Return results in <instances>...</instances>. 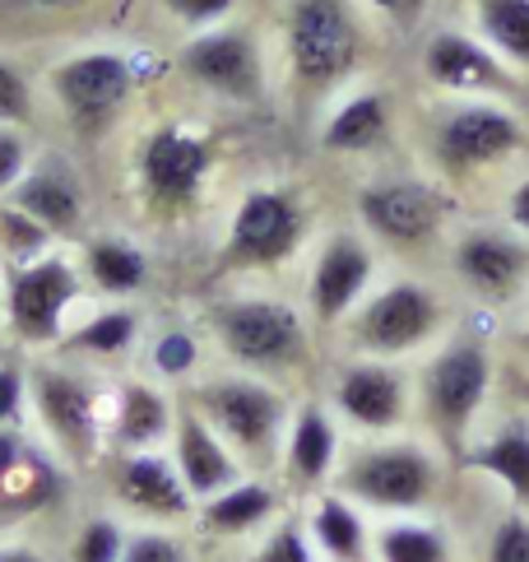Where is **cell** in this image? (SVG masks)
Returning <instances> with one entry per match:
<instances>
[{
	"mask_svg": "<svg viewBox=\"0 0 529 562\" xmlns=\"http://www.w3.org/2000/svg\"><path fill=\"white\" fill-rule=\"evenodd\" d=\"M502 321L464 312L423 358H414L418 432L460 460L470 437L502 400Z\"/></svg>",
	"mask_w": 529,
	"mask_h": 562,
	"instance_id": "obj_1",
	"label": "cell"
},
{
	"mask_svg": "<svg viewBox=\"0 0 529 562\" xmlns=\"http://www.w3.org/2000/svg\"><path fill=\"white\" fill-rule=\"evenodd\" d=\"M200 330L210 339L214 363L251 372L297 391L316 372L320 330L312 326L302 297L274 284H228L200 307Z\"/></svg>",
	"mask_w": 529,
	"mask_h": 562,
	"instance_id": "obj_2",
	"label": "cell"
},
{
	"mask_svg": "<svg viewBox=\"0 0 529 562\" xmlns=\"http://www.w3.org/2000/svg\"><path fill=\"white\" fill-rule=\"evenodd\" d=\"M312 195L293 182H251L241 187L233 210L223 214L214 237V279L218 284H274L293 266H307L316 243Z\"/></svg>",
	"mask_w": 529,
	"mask_h": 562,
	"instance_id": "obj_3",
	"label": "cell"
},
{
	"mask_svg": "<svg viewBox=\"0 0 529 562\" xmlns=\"http://www.w3.org/2000/svg\"><path fill=\"white\" fill-rule=\"evenodd\" d=\"M460 316V297L446 279H432L427 270H385L376 289L335 330V339L339 353L414 363Z\"/></svg>",
	"mask_w": 529,
	"mask_h": 562,
	"instance_id": "obj_4",
	"label": "cell"
},
{
	"mask_svg": "<svg viewBox=\"0 0 529 562\" xmlns=\"http://www.w3.org/2000/svg\"><path fill=\"white\" fill-rule=\"evenodd\" d=\"M451 470H455V460L418 428L395 432V437H349L330 488L353 497L376 520L423 516L441 507Z\"/></svg>",
	"mask_w": 529,
	"mask_h": 562,
	"instance_id": "obj_5",
	"label": "cell"
},
{
	"mask_svg": "<svg viewBox=\"0 0 529 562\" xmlns=\"http://www.w3.org/2000/svg\"><path fill=\"white\" fill-rule=\"evenodd\" d=\"M529 154V122L502 98H441L423 126V172L455 195L487 177L520 172Z\"/></svg>",
	"mask_w": 529,
	"mask_h": 562,
	"instance_id": "obj_6",
	"label": "cell"
},
{
	"mask_svg": "<svg viewBox=\"0 0 529 562\" xmlns=\"http://www.w3.org/2000/svg\"><path fill=\"white\" fill-rule=\"evenodd\" d=\"M460 200L432 172H372L353 191V224L385 256V266H441L446 237L460 224Z\"/></svg>",
	"mask_w": 529,
	"mask_h": 562,
	"instance_id": "obj_7",
	"label": "cell"
},
{
	"mask_svg": "<svg viewBox=\"0 0 529 562\" xmlns=\"http://www.w3.org/2000/svg\"><path fill=\"white\" fill-rule=\"evenodd\" d=\"M112 376L60 353H29V428L70 474H93L108 456Z\"/></svg>",
	"mask_w": 529,
	"mask_h": 562,
	"instance_id": "obj_8",
	"label": "cell"
},
{
	"mask_svg": "<svg viewBox=\"0 0 529 562\" xmlns=\"http://www.w3.org/2000/svg\"><path fill=\"white\" fill-rule=\"evenodd\" d=\"M368 29L358 0H283L279 61L302 108H325L358 79Z\"/></svg>",
	"mask_w": 529,
	"mask_h": 562,
	"instance_id": "obj_9",
	"label": "cell"
},
{
	"mask_svg": "<svg viewBox=\"0 0 529 562\" xmlns=\"http://www.w3.org/2000/svg\"><path fill=\"white\" fill-rule=\"evenodd\" d=\"M218 172V139L187 122L168 116L139 131L131 149V191L135 210L149 228H177L205 210Z\"/></svg>",
	"mask_w": 529,
	"mask_h": 562,
	"instance_id": "obj_10",
	"label": "cell"
},
{
	"mask_svg": "<svg viewBox=\"0 0 529 562\" xmlns=\"http://www.w3.org/2000/svg\"><path fill=\"white\" fill-rule=\"evenodd\" d=\"M181 400H191L205 414V424L228 441L247 474H279V456H283V437H289V418L297 409V391L214 363L191 386H181Z\"/></svg>",
	"mask_w": 529,
	"mask_h": 562,
	"instance_id": "obj_11",
	"label": "cell"
},
{
	"mask_svg": "<svg viewBox=\"0 0 529 562\" xmlns=\"http://www.w3.org/2000/svg\"><path fill=\"white\" fill-rule=\"evenodd\" d=\"M441 279L460 297V307L506 321L529 293V237L506 218H460L446 237Z\"/></svg>",
	"mask_w": 529,
	"mask_h": 562,
	"instance_id": "obj_12",
	"label": "cell"
},
{
	"mask_svg": "<svg viewBox=\"0 0 529 562\" xmlns=\"http://www.w3.org/2000/svg\"><path fill=\"white\" fill-rule=\"evenodd\" d=\"M93 303L75 247H56L0 274V339L19 353H52Z\"/></svg>",
	"mask_w": 529,
	"mask_h": 562,
	"instance_id": "obj_13",
	"label": "cell"
},
{
	"mask_svg": "<svg viewBox=\"0 0 529 562\" xmlns=\"http://www.w3.org/2000/svg\"><path fill=\"white\" fill-rule=\"evenodd\" d=\"M139 66L126 47H75L47 70V98L75 139L98 145L131 112Z\"/></svg>",
	"mask_w": 529,
	"mask_h": 562,
	"instance_id": "obj_14",
	"label": "cell"
},
{
	"mask_svg": "<svg viewBox=\"0 0 529 562\" xmlns=\"http://www.w3.org/2000/svg\"><path fill=\"white\" fill-rule=\"evenodd\" d=\"M316 395L330 405V414L349 437H395L418 428L414 363L339 353Z\"/></svg>",
	"mask_w": 529,
	"mask_h": 562,
	"instance_id": "obj_15",
	"label": "cell"
},
{
	"mask_svg": "<svg viewBox=\"0 0 529 562\" xmlns=\"http://www.w3.org/2000/svg\"><path fill=\"white\" fill-rule=\"evenodd\" d=\"M385 274V256L368 243L353 218L335 228H320L316 243L307 251V266H302V307H307L312 326L320 335H335L349 312L376 289V279Z\"/></svg>",
	"mask_w": 529,
	"mask_h": 562,
	"instance_id": "obj_16",
	"label": "cell"
},
{
	"mask_svg": "<svg viewBox=\"0 0 529 562\" xmlns=\"http://www.w3.org/2000/svg\"><path fill=\"white\" fill-rule=\"evenodd\" d=\"M181 79L223 108H256L270 93V56L251 24L228 19L205 33H191L177 52Z\"/></svg>",
	"mask_w": 529,
	"mask_h": 562,
	"instance_id": "obj_17",
	"label": "cell"
},
{
	"mask_svg": "<svg viewBox=\"0 0 529 562\" xmlns=\"http://www.w3.org/2000/svg\"><path fill=\"white\" fill-rule=\"evenodd\" d=\"M93 479L108 493V507L131 526H187L195 520V497L181 479L168 447L158 451H108Z\"/></svg>",
	"mask_w": 529,
	"mask_h": 562,
	"instance_id": "obj_18",
	"label": "cell"
},
{
	"mask_svg": "<svg viewBox=\"0 0 529 562\" xmlns=\"http://www.w3.org/2000/svg\"><path fill=\"white\" fill-rule=\"evenodd\" d=\"M418 75L437 98H502L516 103L520 79L474 29H437L418 47Z\"/></svg>",
	"mask_w": 529,
	"mask_h": 562,
	"instance_id": "obj_19",
	"label": "cell"
},
{
	"mask_svg": "<svg viewBox=\"0 0 529 562\" xmlns=\"http://www.w3.org/2000/svg\"><path fill=\"white\" fill-rule=\"evenodd\" d=\"M455 470L474 474L479 484L493 488L506 507L529 512V409L516 400H497L493 414L479 424L470 447L455 460Z\"/></svg>",
	"mask_w": 529,
	"mask_h": 562,
	"instance_id": "obj_20",
	"label": "cell"
},
{
	"mask_svg": "<svg viewBox=\"0 0 529 562\" xmlns=\"http://www.w3.org/2000/svg\"><path fill=\"white\" fill-rule=\"evenodd\" d=\"M70 470L43 447L33 428H0V526L14 530L60 502Z\"/></svg>",
	"mask_w": 529,
	"mask_h": 562,
	"instance_id": "obj_21",
	"label": "cell"
},
{
	"mask_svg": "<svg viewBox=\"0 0 529 562\" xmlns=\"http://www.w3.org/2000/svg\"><path fill=\"white\" fill-rule=\"evenodd\" d=\"M344 441L349 432L339 428V418L330 414L320 395H297V409L289 418V437H283V456H279V484L289 497L307 502L312 493L330 488V479L339 470Z\"/></svg>",
	"mask_w": 529,
	"mask_h": 562,
	"instance_id": "obj_22",
	"label": "cell"
},
{
	"mask_svg": "<svg viewBox=\"0 0 529 562\" xmlns=\"http://www.w3.org/2000/svg\"><path fill=\"white\" fill-rule=\"evenodd\" d=\"M289 493L274 474H241L228 488H218L214 497L195 502V520L191 535L205 544H228V549H247L251 539H260L274 520L289 512Z\"/></svg>",
	"mask_w": 529,
	"mask_h": 562,
	"instance_id": "obj_23",
	"label": "cell"
},
{
	"mask_svg": "<svg viewBox=\"0 0 529 562\" xmlns=\"http://www.w3.org/2000/svg\"><path fill=\"white\" fill-rule=\"evenodd\" d=\"M5 200H14L19 210H29L37 224H43L60 247H75L79 237L89 233V187L79 164L60 154H37L33 168L24 172Z\"/></svg>",
	"mask_w": 529,
	"mask_h": 562,
	"instance_id": "obj_24",
	"label": "cell"
},
{
	"mask_svg": "<svg viewBox=\"0 0 529 562\" xmlns=\"http://www.w3.org/2000/svg\"><path fill=\"white\" fill-rule=\"evenodd\" d=\"M181 395L145 372H116L108 400V451H158L172 441Z\"/></svg>",
	"mask_w": 529,
	"mask_h": 562,
	"instance_id": "obj_25",
	"label": "cell"
},
{
	"mask_svg": "<svg viewBox=\"0 0 529 562\" xmlns=\"http://www.w3.org/2000/svg\"><path fill=\"white\" fill-rule=\"evenodd\" d=\"M395 135V98L381 85H349L320 108L316 145L330 158H372Z\"/></svg>",
	"mask_w": 529,
	"mask_h": 562,
	"instance_id": "obj_26",
	"label": "cell"
},
{
	"mask_svg": "<svg viewBox=\"0 0 529 562\" xmlns=\"http://www.w3.org/2000/svg\"><path fill=\"white\" fill-rule=\"evenodd\" d=\"M145 335H149V321L135 303H98L93 297L52 353L98 372H116V368L126 372L139 358V349H145Z\"/></svg>",
	"mask_w": 529,
	"mask_h": 562,
	"instance_id": "obj_27",
	"label": "cell"
},
{
	"mask_svg": "<svg viewBox=\"0 0 529 562\" xmlns=\"http://www.w3.org/2000/svg\"><path fill=\"white\" fill-rule=\"evenodd\" d=\"M75 260L98 303H135L154 284L149 247L121 228H89L75 243Z\"/></svg>",
	"mask_w": 529,
	"mask_h": 562,
	"instance_id": "obj_28",
	"label": "cell"
},
{
	"mask_svg": "<svg viewBox=\"0 0 529 562\" xmlns=\"http://www.w3.org/2000/svg\"><path fill=\"white\" fill-rule=\"evenodd\" d=\"M168 451H172L177 470H181V479H187V488H191L195 502L214 497L218 488H228L233 479L247 474V470H241V460L233 456V447L205 424V414H200L191 400H181V405H177V428H172Z\"/></svg>",
	"mask_w": 529,
	"mask_h": 562,
	"instance_id": "obj_29",
	"label": "cell"
},
{
	"mask_svg": "<svg viewBox=\"0 0 529 562\" xmlns=\"http://www.w3.org/2000/svg\"><path fill=\"white\" fill-rule=\"evenodd\" d=\"M302 526L312 535L320 562H376V516L353 497L320 488L302 502Z\"/></svg>",
	"mask_w": 529,
	"mask_h": 562,
	"instance_id": "obj_30",
	"label": "cell"
},
{
	"mask_svg": "<svg viewBox=\"0 0 529 562\" xmlns=\"http://www.w3.org/2000/svg\"><path fill=\"white\" fill-rule=\"evenodd\" d=\"M135 363H139L135 372L181 391L205 368H214V353H210V339L200 330V321H168V326H154L145 335V349H139Z\"/></svg>",
	"mask_w": 529,
	"mask_h": 562,
	"instance_id": "obj_31",
	"label": "cell"
},
{
	"mask_svg": "<svg viewBox=\"0 0 529 562\" xmlns=\"http://www.w3.org/2000/svg\"><path fill=\"white\" fill-rule=\"evenodd\" d=\"M376 562H464V549L437 512L385 516L376 520Z\"/></svg>",
	"mask_w": 529,
	"mask_h": 562,
	"instance_id": "obj_32",
	"label": "cell"
},
{
	"mask_svg": "<svg viewBox=\"0 0 529 562\" xmlns=\"http://www.w3.org/2000/svg\"><path fill=\"white\" fill-rule=\"evenodd\" d=\"M470 29L516 75H529V0H470Z\"/></svg>",
	"mask_w": 529,
	"mask_h": 562,
	"instance_id": "obj_33",
	"label": "cell"
},
{
	"mask_svg": "<svg viewBox=\"0 0 529 562\" xmlns=\"http://www.w3.org/2000/svg\"><path fill=\"white\" fill-rule=\"evenodd\" d=\"M126 539H131V520L121 512H112V507H98V512L75 520L60 558L66 562H121Z\"/></svg>",
	"mask_w": 529,
	"mask_h": 562,
	"instance_id": "obj_34",
	"label": "cell"
},
{
	"mask_svg": "<svg viewBox=\"0 0 529 562\" xmlns=\"http://www.w3.org/2000/svg\"><path fill=\"white\" fill-rule=\"evenodd\" d=\"M60 243L37 224L29 210H19L14 200H0V274L5 270H19L29 266V260L56 251Z\"/></svg>",
	"mask_w": 529,
	"mask_h": 562,
	"instance_id": "obj_35",
	"label": "cell"
},
{
	"mask_svg": "<svg viewBox=\"0 0 529 562\" xmlns=\"http://www.w3.org/2000/svg\"><path fill=\"white\" fill-rule=\"evenodd\" d=\"M241 562H320V553L312 549L302 512H283L270 530L241 549Z\"/></svg>",
	"mask_w": 529,
	"mask_h": 562,
	"instance_id": "obj_36",
	"label": "cell"
},
{
	"mask_svg": "<svg viewBox=\"0 0 529 562\" xmlns=\"http://www.w3.org/2000/svg\"><path fill=\"white\" fill-rule=\"evenodd\" d=\"M121 562H200V549L187 526H131Z\"/></svg>",
	"mask_w": 529,
	"mask_h": 562,
	"instance_id": "obj_37",
	"label": "cell"
},
{
	"mask_svg": "<svg viewBox=\"0 0 529 562\" xmlns=\"http://www.w3.org/2000/svg\"><path fill=\"white\" fill-rule=\"evenodd\" d=\"M479 562H529V512L525 507H502L483 526V549Z\"/></svg>",
	"mask_w": 529,
	"mask_h": 562,
	"instance_id": "obj_38",
	"label": "cell"
},
{
	"mask_svg": "<svg viewBox=\"0 0 529 562\" xmlns=\"http://www.w3.org/2000/svg\"><path fill=\"white\" fill-rule=\"evenodd\" d=\"M0 126H37V85L14 56H0Z\"/></svg>",
	"mask_w": 529,
	"mask_h": 562,
	"instance_id": "obj_39",
	"label": "cell"
},
{
	"mask_svg": "<svg viewBox=\"0 0 529 562\" xmlns=\"http://www.w3.org/2000/svg\"><path fill=\"white\" fill-rule=\"evenodd\" d=\"M0 428H29V353L0 358Z\"/></svg>",
	"mask_w": 529,
	"mask_h": 562,
	"instance_id": "obj_40",
	"label": "cell"
},
{
	"mask_svg": "<svg viewBox=\"0 0 529 562\" xmlns=\"http://www.w3.org/2000/svg\"><path fill=\"white\" fill-rule=\"evenodd\" d=\"M158 10L191 37V33H205L214 24H228V19H237L241 0H158Z\"/></svg>",
	"mask_w": 529,
	"mask_h": 562,
	"instance_id": "obj_41",
	"label": "cell"
},
{
	"mask_svg": "<svg viewBox=\"0 0 529 562\" xmlns=\"http://www.w3.org/2000/svg\"><path fill=\"white\" fill-rule=\"evenodd\" d=\"M358 5L372 24H381L385 33H399V37L418 33L427 24V14H432V0H358Z\"/></svg>",
	"mask_w": 529,
	"mask_h": 562,
	"instance_id": "obj_42",
	"label": "cell"
},
{
	"mask_svg": "<svg viewBox=\"0 0 529 562\" xmlns=\"http://www.w3.org/2000/svg\"><path fill=\"white\" fill-rule=\"evenodd\" d=\"M33 139L29 131L19 126H0V200H5L19 182H24V172L33 168Z\"/></svg>",
	"mask_w": 529,
	"mask_h": 562,
	"instance_id": "obj_43",
	"label": "cell"
},
{
	"mask_svg": "<svg viewBox=\"0 0 529 562\" xmlns=\"http://www.w3.org/2000/svg\"><path fill=\"white\" fill-rule=\"evenodd\" d=\"M98 0H0V14L10 19H33V24H43V19H70V14H85L93 10Z\"/></svg>",
	"mask_w": 529,
	"mask_h": 562,
	"instance_id": "obj_44",
	"label": "cell"
},
{
	"mask_svg": "<svg viewBox=\"0 0 529 562\" xmlns=\"http://www.w3.org/2000/svg\"><path fill=\"white\" fill-rule=\"evenodd\" d=\"M502 358H506V368L529 372V293H525V303L502 321Z\"/></svg>",
	"mask_w": 529,
	"mask_h": 562,
	"instance_id": "obj_45",
	"label": "cell"
},
{
	"mask_svg": "<svg viewBox=\"0 0 529 562\" xmlns=\"http://www.w3.org/2000/svg\"><path fill=\"white\" fill-rule=\"evenodd\" d=\"M497 218H506L516 233L529 237V168L511 172V182H506V195H502V210Z\"/></svg>",
	"mask_w": 529,
	"mask_h": 562,
	"instance_id": "obj_46",
	"label": "cell"
},
{
	"mask_svg": "<svg viewBox=\"0 0 529 562\" xmlns=\"http://www.w3.org/2000/svg\"><path fill=\"white\" fill-rule=\"evenodd\" d=\"M0 562H66V558L52 553L47 544H37V539L5 535V544H0Z\"/></svg>",
	"mask_w": 529,
	"mask_h": 562,
	"instance_id": "obj_47",
	"label": "cell"
},
{
	"mask_svg": "<svg viewBox=\"0 0 529 562\" xmlns=\"http://www.w3.org/2000/svg\"><path fill=\"white\" fill-rule=\"evenodd\" d=\"M502 395H506V400H516L520 409H529V372L506 368V372H502Z\"/></svg>",
	"mask_w": 529,
	"mask_h": 562,
	"instance_id": "obj_48",
	"label": "cell"
},
{
	"mask_svg": "<svg viewBox=\"0 0 529 562\" xmlns=\"http://www.w3.org/2000/svg\"><path fill=\"white\" fill-rule=\"evenodd\" d=\"M10 353V345H5V339H0V358H5Z\"/></svg>",
	"mask_w": 529,
	"mask_h": 562,
	"instance_id": "obj_49",
	"label": "cell"
},
{
	"mask_svg": "<svg viewBox=\"0 0 529 562\" xmlns=\"http://www.w3.org/2000/svg\"><path fill=\"white\" fill-rule=\"evenodd\" d=\"M5 535H10V530H5V526H0V544H5Z\"/></svg>",
	"mask_w": 529,
	"mask_h": 562,
	"instance_id": "obj_50",
	"label": "cell"
}]
</instances>
